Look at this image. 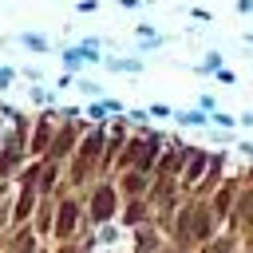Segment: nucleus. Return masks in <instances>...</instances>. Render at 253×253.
<instances>
[{"instance_id": "nucleus-1", "label": "nucleus", "mask_w": 253, "mask_h": 253, "mask_svg": "<svg viewBox=\"0 0 253 253\" xmlns=\"http://www.w3.org/2000/svg\"><path fill=\"white\" fill-rule=\"evenodd\" d=\"M103 67H107V71H119V75H142L146 63H142L138 55H107Z\"/></svg>"}, {"instance_id": "nucleus-2", "label": "nucleus", "mask_w": 253, "mask_h": 253, "mask_svg": "<svg viewBox=\"0 0 253 253\" xmlns=\"http://www.w3.org/2000/svg\"><path fill=\"white\" fill-rule=\"evenodd\" d=\"M91 213H95V221H99V225H103V221H111V213H115V194H111V186H99V190H95Z\"/></svg>"}, {"instance_id": "nucleus-3", "label": "nucleus", "mask_w": 253, "mask_h": 253, "mask_svg": "<svg viewBox=\"0 0 253 253\" xmlns=\"http://www.w3.org/2000/svg\"><path fill=\"white\" fill-rule=\"evenodd\" d=\"M16 43L20 47H28V51H36V55H47L55 43L47 40V36H40V32H16Z\"/></svg>"}, {"instance_id": "nucleus-4", "label": "nucleus", "mask_w": 253, "mask_h": 253, "mask_svg": "<svg viewBox=\"0 0 253 253\" xmlns=\"http://www.w3.org/2000/svg\"><path fill=\"white\" fill-rule=\"evenodd\" d=\"M47 142H51V119H47V115H40V123H36V138H32V150H36V154H43V150H47Z\"/></svg>"}, {"instance_id": "nucleus-5", "label": "nucleus", "mask_w": 253, "mask_h": 253, "mask_svg": "<svg viewBox=\"0 0 253 253\" xmlns=\"http://www.w3.org/2000/svg\"><path fill=\"white\" fill-rule=\"evenodd\" d=\"M221 67H225L221 51H206V55H202V63H194V71H198V75H217Z\"/></svg>"}, {"instance_id": "nucleus-6", "label": "nucleus", "mask_w": 253, "mask_h": 253, "mask_svg": "<svg viewBox=\"0 0 253 253\" xmlns=\"http://www.w3.org/2000/svg\"><path fill=\"white\" fill-rule=\"evenodd\" d=\"M75 221H79V210H75V202H63V206H59V225H55V229L67 237V233L75 229Z\"/></svg>"}, {"instance_id": "nucleus-7", "label": "nucleus", "mask_w": 253, "mask_h": 253, "mask_svg": "<svg viewBox=\"0 0 253 253\" xmlns=\"http://www.w3.org/2000/svg\"><path fill=\"white\" fill-rule=\"evenodd\" d=\"M174 123H182V126H213L206 111H174Z\"/></svg>"}, {"instance_id": "nucleus-8", "label": "nucleus", "mask_w": 253, "mask_h": 253, "mask_svg": "<svg viewBox=\"0 0 253 253\" xmlns=\"http://www.w3.org/2000/svg\"><path fill=\"white\" fill-rule=\"evenodd\" d=\"M154 36H158V28H154V24H146V20H142V24H134V40H138V43H142V40H154Z\"/></svg>"}, {"instance_id": "nucleus-9", "label": "nucleus", "mask_w": 253, "mask_h": 253, "mask_svg": "<svg viewBox=\"0 0 253 253\" xmlns=\"http://www.w3.org/2000/svg\"><path fill=\"white\" fill-rule=\"evenodd\" d=\"M146 111H150V119H174V107H166V103H154Z\"/></svg>"}, {"instance_id": "nucleus-10", "label": "nucleus", "mask_w": 253, "mask_h": 253, "mask_svg": "<svg viewBox=\"0 0 253 253\" xmlns=\"http://www.w3.org/2000/svg\"><path fill=\"white\" fill-rule=\"evenodd\" d=\"M198 111L213 115V111H217V99H213V95H202V99H198Z\"/></svg>"}, {"instance_id": "nucleus-11", "label": "nucleus", "mask_w": 253, "mask_h": 253, "mask_svg": "<svg viewBox=\"0 0 253 253\" xmlns=\"http://www.w3.org/2000/svg\"><path fill=\"white\" fill-rule=\"evenodd\" d=\"M16 75H20V71L4 63V67H0V87H12V79H16Z\"/></svg>"}, {"instance_id": "nucleus-12", "label": "nucleus", "mask_w": 253, "mask_h": 253, "mask_svg": "<svg viewBox=\"0 0 253 253\" xmlns=\"http://www.w3.org/2000/svg\"><path fill=\"white\" fill-rule=\"evenodd\" d=\"M75 87H79L83 95H99V83H91V79H75Z\"/></svg>"}, {"instance_id": "nucleus-13", "label": "nucleus", "mask_w": 253, "mask_h": 253, "mask_svg": "<svg viewBox=\"0 0 253 253\" xmlns=\"http://www.w3.org/2000/svg\"><path fill=\"white\" fill-rule=\"evenodd\" d=\"M190 16H194V20H202V24H210V20H213V12H210V8H190Z\"/></svg>"}, {"instance_id": "nucleus-14", "label": "nucleus", "mask_w": 253, "mask_h": 253, "mask_svg": "<svg viewBox=\"0 0 253 253\" xmlns=\"http://www.w3.org/2000/svg\"><path fill=\"white\" fill-rule=\"evenodd\" d=\"M20 75H24V79H32V83H40V79H43V71H40V67H20Z\"/></svg>"}, {"instance_id": "nucleus-15", "label": "nucleus", "mask_w": 253, "mask_h": 253, "mask_svg": "<svg viewBox=\"0 0 253 253\" xmlns=\"http://www.w3.org/2000/svg\"><path fill=\"white\" fill-rule=\"evenodd\" d=\"M32 103H51V91H43V87H32Z\"/></svg>"}, {"instance_id": "nucleus-16", "label": "nucleus", "mask_w": 253, "mask_h": 253, "mask_svg": "<svg viewBox=\"0 0 253 253\" xmlns=\"http://www.w3.org/2000/svg\"><path fill=\"white\" fill-rule=\"evenodd\" d=\"M233 8H237V16H253V0H233Z\"/></svg>"}, {"instance_id": "nucleus-17", "label": "nucleus", "mask_w": 253, "mask_h": 253, "mask_svg": "<svg viewBox=\"0 0 253 253\" xmlns=\"http://www.w3.org/2000/svg\"><path fill=\"white\" fill-rule=\"evenodd\" d=\"M79 12H99V0H75Z\"/></svg>"}, {"instance_id": "nucleus-18", "label": "nucleus", "mask_w": 253, "mask_h": 253, "mask_svg": "<svg viewBox=\"0 0 253 253\" xmlns=\"http://www.w3.org/2000/svg\"><path fill=\"white\" fill-rule=\"evenodd\" d=\"M213 79H217V83H237V75H233V71H229V67H221V71H217V75H213Z\"/></svg>"}, {"instance_id": "nucleus-19", "label": "nucleus", "mask_w": 253, "mask_h": 253, "mask_svg": "<svg viewBox=\"0 0 253 253\" xmlns=\"http://www.w3.org/2000/svg\"><path fill=\"white\" fill-rule=\"evenodd\" d=\"M142 4H150V0H119V8H130V12H134V8H142Z\"/></svg>"}, {"instance_id": "nucleus-20", "label": "nucleus", "mask_w": 253, "mask_h": 253, "mask_svg": "<svg viewBox=\"0 0 253 253\" xmlns=\"http://www.w3.org/2000/svg\"><path fill=\"white\" fill-rule=\"evenodd\" d=\"M237 150H241V154H249V158H253V142H249V138H241V142H237Z\"/></svg>"}, {"instance_id": "nucleus-21", "label": "nucleus", "mask_w": 253, "mask_h": 253, "mask_svg": "<svg viewBox=\"0 0 253 253\" xmlns=\"http://www.w3.org/2000/svg\"><path fill=\"white\" fill-rule=\"evenodd\" d=\"M237 123H241V126H253V111H245V115H237Z\"/></svg>"}, {"instance_id": "nucleus-22", "label": "nucleus", "mask_w": 253, "mask_h": 253, "mask_svg": "<svg viewBox=\"0 0 253 253\" xmlns=\"http://www.w3.org/2000/svg\"><path fill=\"white\" fill-rule=\"evenodd\" d=\"M245 43H249V47H253V32H245Z\"/></svg>"}]
</instances>
